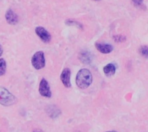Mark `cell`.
Instances as JSON below:
<instances>
[{"mask_svg":"<svg viewBox=\"0 0 148 132\" xmlns=\"http://www.w3.org/2000/svg\"><path fill=\"white\" fill-rule=\"evenodd\" d=\"M92 75L90 71L87 69H82L76 75V84L81 89H86L91 84Z\"/></svg>","mask_w":148,"mask_h":132,"instance_id":"obj_1","label":"cell"},{"mask_svg":"<svg viewBox=\"0 0 148 132\" xmlns=\"http://www.w3.org/2000/svg\"><path fill=\"white\" fill-rule=\"evenodd\" d=\"M16 100V97L11 94L6 88L0 87V103L7 106L14 104Z\"/></svg>","mask_w":148,"mask_h":132,"instance_id":"obj_2","label":"cell"},{"mask_svg":"<svg viewBox=\"0 0 148 132\" xmlns=\"http://www.w3.org/2000/svg\"><path fill=\"white\" fill-rule=\"evenodd\" d=\"M32 66L36 70H40L45 66V58L43 51H38L32 57Z\"/></svg>","mask_w":148,"mask_h":132,"instance_id":"obj_3","label":"cell"},{"mask_svg":"<svg viewBox=\"0 0 148 132\" xmlns=\"http://www.w3.org/2000/svg\"><path fill=\"white\" fill-rule=\"evenodd\" d=\"M39 92L40 95L46 98H50L52 93L50 86L47 80L43 78L40 81L39 85Z\"/></svg>","mask_w":148,"mask_h":132,"instance_id":"obj_4","label":"cell"},{"mask_svg":"<svg viewBox=\"0 0 148 132\" xmlns=\"http://www.w3.org/2000/svg\"><path fill=\"white\" fill-rule=\"evenodd\" d=\"M35 32L42 41L45 43H48L51 41V35L47 30L42 26H38L36 28Z\"/></svg>","mask_w":148,"mask_h":132,"instance_id":"obj_5","label":"cell"},{"mask_svg":"<svg viewBox=\"0 0 148 132\" xmlns=\"http://www.w3.org/2000/svg\"><path fill=\"white\" fill-rule=\"evenodd\" d=\"M71 71L69 68H65L63 70L61 74V81L63 83L64 86L66 88H70L71 87L70 82Z\"/></svg>","mask_w":148,"mask_h":132,"instance_id":"obj_6","label":"cell"},{"mask_svg":"<svg viewBox=\"0 0 148 132\" xmlns=\"http://www.w3.org/2000/svg\"><path fill=\"white\" fill-rule=\"evenodd\" d=\"M5 18L7 23L10 25H16L18 23V16L12 9L7 10L5 14Z\"/></svg>","mask_w":148,"mask_h":132,"instance_id":"obj_7","label":"cell"},{"mask_svg":"<svg viewBox=\"0 0 148 132\" xmlns=\"http://www.w3.org/2000/svg\"><path fill=\"white\" fill-rule=\"evenodd\" d=\"M95 47L99 52L103 54H108L111 52L113 50V47L109 44L103 43H95Z\"/></svg>","mask_w":148,"mask_h":132,"instance_id":"obj_8","label":"cell"},{"mask_svg":"<svg viewBox=\"0 0 148 132\" xmlns=\"http://www.w3.org/2000/svg\"><path fill=\"white\" fill-rule=\"evenodd\" d=\"M103 72L107 76H112L116 72V68L113 64H109L103 68Z\"/></svg>","mask_w":148,"mask_h":132,"instance_id":"obj_9","label":"cell"},{"mask_svg":"<svg viewBox=\"0 0 148 132\" xmlns=\"http://www.w3.org/2000/svg\"><path fill=\"white\" fill-rule=\"evenodd\" d=\"M79 57L80 60L84 64H89L91 60V55L90 53L87 51L82 52L79 55Z\"/></svg>","mask_w":148,"mask_h":132,"instance_id":"obj_10","label":"cell"},{"mask_svg":"<svg viewBox=\"0 0 148 132\" xmlns=\"http://www.w3.org/2000/svg\"><path fill=\"white\" fill-rule=\"evenodd\" d=\"M7 65L4 58H0V76L4 75L6 71Z\"/></svg>","mask_w":148,"mask_h":132,"instance_id":"obj_11","label":"cell"},{"mask_svg":"<svg viewBox=\"0 0 148 132\" xmlns=\"http://www.w3.org/2000/svg\"><path fill=\"white\" fill-rule=\"evenodd\" d=\"M140 53L144 57H148V47L147 46H142L140 49Z\"/></svg>","mask_w":148,"mask_h":132,"instance_id":"obj_12","label":"cell"},{"mask_svg":"<svg viewBox=\"0 0 148 132\" xmlns=\"http://www.w3.org/2000/svg\"><path fill=\"white\" fill-rule=\"evenodd\" d=\"M66 24H67L69 25H77L79 27H82V25H81L80 23H78V22H76L75 21L72 20H67L66 21Z\"/></svg>","mask_w":148,"mask_h":132,"instance_id":"obj_13","label":"cell"},{"mask_svg":"<svg viewBox=\"0 0 148 132\" xmlns=\"http://www.w3.org/2000/svg\"><path fill=\"white\" fill-rule=\"evenodd\" d=\"M133 2L135 5L140 6L143 2V0H132Z\"/></svg>","mask_w":148,"mask_h":132,"instance_id":"obj_14","label":"cell"},{"mask_svg":"<svg viewBox=\"0 0 148 132\" xmlns=\"http://www.w3.org/2000/svg\"><path fill=\"white\" fill-rule=\"evenodd\" d=\"M126 38L123 36H117L115 37V40H118V41L119 42V40H121V41H123V39H125Z\"/></svg>","mask_w":148,"mask_h":132,"instance_id":"obj_15","label":"cell"},{"mask_svg":"<svg viewBox=\"0 0 148 132\" xmlns=\"http://www.w3.org/2000/svg\"><path fill=\"white\" fill-rule=\"evenodd\" d=\"M3 53V49L2 47L0 44V56H2Z\"/></svg>","mask_w":148,"mask_h":132,"instance_id":"obj_16","label":"cell"},{"mask_svg":"<svg viewBox=\"0 0 148 132\" xmlns=\"http://www.w3.org/2000/svg\"><path fill=\"white\" fill-rule=\"evenodd\" d=\"M34 132H43L42 131H41V130H35Z\"/></svg>","mask_w":148,"mask_h":132,"instance_id":"obj_17","label":"cell"},{"mask_svg":"<svg viewBox=\"0 0 148 132\" xmlns=\"http://www.w3.org/2000/svg\"><path fill=\"white\" fill-rule=\"evenodd\" d=\"M117 132L116 131H108V132Z\"/></svg>","mask_w":148,"mask_h":132,"instance_id":"obj_18","label":"cell"},{"mask_svg":"<svg viewBox=\"0 0 148 132\" xmlns=\"http://www.w3.org/2000/svg\"><path fill=\"white\" fill-rule=\"evenodd\" d=\"M93 1H100V0H93Z\"/></svg>","mask_w":148,"mask_h":132,"instance_id":"obj_19","label":"cell"}]
</instances>
